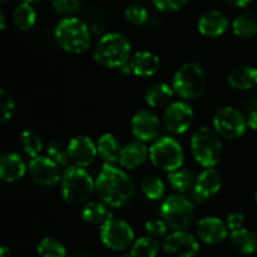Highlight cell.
Instances as JSON below:
<instances>
[{
    "label": "cell",
    "mask_w": 257,
    "mask_h": 257,
    "mask_svg": "<svg viewBox=\"0 0 257 257\" xmlns=\"http://www.w3.org/2000/svg\"><path fill=\"white\" fill-rule=\"evenodd\" d=\"M95 193L109 207H124L135 197L136 186L124 170L104 163L95 178Z\"/></svg>",
    "instance_id": "obj_1"
},
{
    "label": "cell",
    "mask_w": 257,
    "mask_h": 257,
    "mask_svg": "<svg viewBox=\"0 0 257 257\" xmlns=\"http://www.w3.org/2000/svg\"><path fill=\"white\" fill-rule=\"evenodd\" d=\"M132 58V44L120 33L104 34L95 44L93 59L107 69H120Z\"/></svg>",
    "instance_id": "obj_2"
},
{
    "label": "cell",
    "mask_w": 257,
    "mask_h": 257,
    "mask_svg": "<svg viewBox=\"0 0 257 257\" xmlns=\"http://www.w3.org/2000/svg\"><path fill=\"white\" fill-rule=\"evenodd\" d=\"M62 197L70 206H84L95 192V181L85 168L68 166L60 181Z\"/></svg>",
    "instance_id": "obj_3"
},
{
    "label": "cell",
    "mask_w": 257,
    "mask_h": 257,
    "mask_svg": "<svg viewBox=\"0 0 257 257\" xmlns=\"http://www.w3.org/2000/svg\"><path fill=\"white\" fill-rule=\"evenodd\" d=\"M54 37L59 47L70 54H82L92 45L88 25L75 17H65L57 24Z\"/></svg>",
    "instance_id": "obj_4"
},
{
    "label": "cell",
    "mask_w": 257,
    "mask_h": 257,
    "mask_svg": "<svg viewBox=\"0 0 257 257\" xmlns=\"http://www.w3.org/2000/svg\"><path fill=\"white\" fill-rule=\"evenodd\" d=\"M207 75L202 65L197 62H190L177 69L172 79V88L176 94L183 99L196 100L205 93Z\"/></svg>",
    "instance_id": "obj_5"
},
{
    "label": "cell",
    "mask_w": 257,
    "mask_h": 257,
    "mask_svg": "<svg viewBox=\"0 0 257 257\" xmlns=\"http://www.w3.org/2000/svg\"><path fill=\"white\" fill-rule=\"evenodd\" d=\"M191 152L198 165L203 168H215L222 156L220 136L210 127H200L191 137Z\"/></svg>",
    "instance_id": "obj_6"
},
{
    "label": "cell",
    "mask_w": 257,
    "mask_h": 257,
    "mask_svg": "<svg viewBox=\"0 0 257 257\" xmlns=\"http://www.w3.org/2000/svg\"><path fill=\"white\" fill-rule=\"evenodd\" d=\"M150 161L158 170L171 173L182 167L185 162V152L176 138L162 136L151 145Z\"/></svg>",
    "instance_id": "obj_7"
},
{
    "label": "cell",
    "mask_w": 257,
    "mask_h": 257,
    "mask_svg": "<svg viewBox=\"0 0 257 257\" xmlns=\"http://www.w3.org/2000/svg\"><path fill=\"white\" fill-rule=\"evenodd\" d=\"M161 218L172 231H186L195 217V206L182 195H171L161 205Z\"/></svg>",
    "instance_id": "obj_8"
},
{
    "label": "cell",
    "mask_w": 257,
    "mask_h": 257,
    "mask_svg": "<svg viewBox=\"0 0 257 257\" xmlns=\"http://www.w3.org/2000/svg\"><path fill=\"white\" fill-rule=\"evenodd\" d=\"M99 237L103 245L113 251H124L135 243V231L124 220L112 217L99 227Z\"/></svg>",
    "instance_id": "obj_9"
},
{
    "label": "cell",
    "mask_w": 257,
    "mask_h": 257,
    "mask_svg": "<svg viewBox=\"0 0 257 257\" xmlns=\"http://www.w3.org/2000/svg\"><path fill=\"white\" fill-rule=\"evenodd\" d=\"M213 130L223 140L235 141L242 137L247 130V118L233 107H222L215 113Z\"/></svg>",
    "instance_id": "obj_10"
},
{
    "label": "cell",
    "mask_w": 257,
    "mask_h": 257,
    "mask_svg": "<svg viewBox=\"0 0 257 257\" xmlns=\"http://www.w3.org/2000/svg\"><path fill=\"white\" fill-rule=\"evenodd\" d=\"M195 119L193 108L185 100L172 102L163 113L165 127L173 135H183L192 127Z\"/></svg>",
    "instance_id": "obj_11"
},
{
    "label": "cell",
    "mask_w": 257,
    "mask_h": 257,
    "mask_svg": "<svg viewBox=\"0 0 257 257\" xmlns=\"http://www.w3.org/2000/svg\"><path fill=\"white\" fill-rule=\"evenodd\" d=\"M28 173L37 185L43 187H52L62 181L60 166L48 156H38L28 163Z\"/></svg>",
    "instance_id": "obj_12"
},
{
    "label": "cell",
    "mask_w": 257,
    "mask_h": 257,
    "mask_svg": "<svg viewBox=\"0 0 257 257\" xmlns=\"http://www.w3.org/2000/svg\"><path fill=\"white\" fill-rule=\"evenodd\" d=\"M131 128L136 140L143 143H153L160 138L161 120L152 110L140 109L132 117Z\"/></svg>",
    "instance_id": "obj_13"
},
{
    "label": "cell",
    "mask_w": 257,
    "mask_h": 257,
    "mask_svg": "<svg viewBox=\"0 0 257 257\" xmlns=\"http://www.w3.org/2000/svg\"><path fill=\"white\" fill-rule=\"evenodd\" d=\"M162 248L171 257H195L200 251V242L187 231H173L165 237Z\"/></svg>",
    "instance_id": "obj_14"
},
{
    "label": "cell",
    "mask_w": 257,
    "mask_h": 257,
    "mask_svg": "<svg viewBox=\"0 0 257 257\" xmlns=\"http://www.w3.org/2000/svg\"><path fill=\"white\" fill-rule=\"evenodd\" d=\"M222 187V177L215 168H205L196 177L195 187L191 191V201L205 203L212 196L217 195Z\"/></svg>",
    "instance_id": "obj_15"
},
{
    "label": "cell",
    "mask_w": 257,
    "mask_h": 257,
    "mask_svg": "<svg viewBox=\"0 0 257 257\" xmlns=\"http://www.w3.org/2000/svg\"><path fill=\"white\" fill-rule=\"evenodd\" d=\"M68 152L73 165L87 168L94 162L98 156L97 143L88 136H74L68 142Z\"/></svg>",
    "instance_id": "obj_16"
},
{
    "label": "cell",
    "mask_w": 257,
    "mask_h": 257,
    "mask_svg": "<svg viewBox=\"0 0 257 257\" xmlns=\"http://www.w3.org/2000/svg\"><path fill=\"white\" fill-rule=\"evenodd\" d=\"M197 237L206 245H218L228 236V227L226 221L216 216H207L198 221Z\"/></svg>",
    "instance_id": "obj_17"
},
{
    "label": "cell",
    "mask_w": 257,
    "mask_h": 257,
    "mask_svg": "<svg viewBox=\"0 0 257 257\" xmlns=\"http://www.w3.org/2000/svg\"><path fill=\"white\" fill-rule=\"evenodd\" d=\"M230 28L227 15L221 10H208L203 13L197 23V29L203 37L217 38L225 34Z\"/></svg>",
    "instance_id": "obj_18"
},
{
    "label": "cell",
    "mask_w": 257,
    "mask_h": 257,
    "mask_svg": "<svg viewBox=\"0 0 257 257\" xmlns=\"http://www.w3.org/2000/svg\"><path fill=\"white\" fill-rule=\"evenodd\" d=\"M28 172V165L19 153L7 152L0 157V178L13 183L22 180Z\"/></svg>",
    "instance_id": "obj_19"
},
{
    "label": "cell",
    "mask_w": 257,
    "mask_h": 257,
    "mask_svg": "<svg viewBox=\"0 0 257 257\" xmlns=\"http://www.w3.org/2000/svg\"><path fill=\"white\" fill-rule=\"evenodd\" d=\"M147 160H150V148L146 146V143L132 141L123 146L118 163L124 170H136Z\"/></svg>",
    "instance_id": "obj_20"
},
{
    "label": "cell",
    "mask_w": 257,
    "mask_h": 257,
    "mask_svg": "<svg viewBox=\"0 0 257 257\" xmlns=\"http://www.w3.org/2000/svg\"><path fill=\"white\" fill-rule=\"evenodd\" d=\"M132 73L137 77L148 78L158 73L161 68V59L157 54L148 50H141L132 55L130 60Z\"/></svg>",
    "instance_id": "obj_21"
},
{
    "label": "cell",
    "mask_w": 257,
    "mask_h": 257,
    "mask_svg": "<svg viewBox=\"0 0 257 257\" xmlns=\"http://www.w3.org/2000/svg\"><path fill=\"white\" fill-rule=\"evenodd\" d=\"M228 85L235 90H248L257 85V68L251 65H238L227 77Z\"/></svg>",
    "instance_id": "obj_22"
},
{
    "label": "cell",
    "mask_w": 257,
    "mask_h": 257,
    "mask_svg": "<svg viewBox=\"0 0 257 257\" xmlns=\"http://www.w3.org/2000/svg\"><path fill=\"white\" fill-rule=\"evenodd\" d=\"M175 90H173L172 85L167 84V83H155V84L150 85L145 93L146 103L150 105L151 108H167L168 105L172 103L173 95H175Z\"/></svg>",
    "instance_id": "obj_23"
},
{
    "label": "cell",
    "mask_w": 257,
    "mask_h": 257,
    "mask_svg": "<svg viewBox=\"0 0 257 257\" xmlns=\"http://www.w3.org/2000/svg\"><path fill=\"white\" fill-rule=\"evenodd\" d=\"M122 148L119 140L112 133H104L97 141L98 156L108 165H114L119 162Z\"/></svg>",
    "instance_id": "obj_24"
},
{
    "label": "cell",
    "mask_w": 257,
    "mask_h": 257,
    "mask_svg": "<svg viewBox=\"0 0 257 257\" xmlns=\"http://www.w3.org/2000/svg\"><path fill=\"white\" fill-rule=\"evenodd\" d=\"M80 217L85 223L102 226L105 221L113 217L108 206L102 201H89L85 203L80 211Z\"/></svg>",
    "instance_id": "obj_25"
},
{
    "label": "cell",
    "mask_w": 257,
    "mask_h": 257,
    "mask_svg": "<svg viewBox=\"0 0 257 257\" xmlns=\"http://www.w3.org/2000/svg\"><path fill=\"white\" fill-rule=\"evenodd\" d=\"M230 243L233 250L242 255H251L257 251L256 233L246 227L232 231L230 235Z\"/></svg>",
    "instance_id": "obj_26"
},
{
    "label": "cell",
    "mask_w": 257,
    "mask_h": 257,
    "mask_svg": "<svg viewBox=\"0 0 257 257\" xmlns=\"http://www.w3.org/2000/svg\"><path fill=\"white\" fill-rule=\"evenodd\" d=\"M232 32L236 37L248 39L257 35V15L253 13H242L232 22Z\"/></svg>",
    "instance_id": "obj_27"
},
{
    "label": "cell",
    "mask_w": 257,
    "mask_h": 257,
    "mask_svg": "<svg viewBox=\"0 0 257 257\" xmlns=\"http://www.w3.org/2000/svg\"><path fill=\"white\" fill-rule=\"evenodd\" d=\"M13 23L20 32H28L37 23V13L32 4L22 3L13 12Z\"/></svg>",
    "instance_id": "obj_28"
},
{
    "label": "cell",
    "mask_w": 257,
    "mask_h": 257,
    "mask_svg": "<svg viewBox=\"0 0 257 257\" xmlns=\"http://www.w3.org/2000/svg\"><path fill=\"white\" fill-rule=\"evenodd\" d=\"M167 180L170 182L171 187L180 193L192 190L196 183V177L192 171L185 167H181L180 170H176L173 172L168 173Z\"/></svg>",
    "instance_id": "obj_29"
},
{
    "label": "cell",
    "mask_w": 257,
    "mask_h": 257,
    "mask_svg": "<svg viewBox=\"0 0 257 257\" xmlns=\"http://www.w3.org/2000/svg\"><path fill=\"white\" fill-rule=\"evenodd\" d=\"M160 252V242L157 238L143 236L137 238L131 247L132 257H157Z\"/></svg>",
    "instance_id": "obj_30"
},
{
    "label": "cell",
    "mask_w": 257,
    "mask_h": 257,
    "mask_svg": "<svg viewBox=\"0 0 257 257\" xmlns=\"http://www.w3.org/2000/svg\"><path fill=\"white\" fill-rule=\"evenodd\" d=\"M22 150L30 158H35L40 156L43 151L42 137L33 130H25L20 133L19 137Z\"/></svg>",
    "instance_id": "obj_31"
},
{
    "label": "cell",
    "mask_w": 257,
    "mask_h": 257,
    "mask_svg": "<svg viewBox=\"0 0 257 257\" xmlns=\"http://www.w3.org/2000/svg\"><path fill=\"white\" fill-rule=\"evenodd\" d=\"M141 188L143 195L151 201L162 200L166 192L165 182L156 175L146 176L141 183Z\"/></svg>",
    "instance_id": "obj_32"
},
{
    "label": "cell",
    "mask_w": 257,
    "mask_h": 257,
    "mask_svg": "<svg viewBox=\"0 0 257 257\" xmlns=\"http://www.w3.org/2000/svg\"><path fill=\"white\" fill-rule=\"evenodd\" d=\"M38 255L40 257H67V248L60 241L44 237L38 243Z\"/></svg>",
    "instance_id": "obj_33"
},
{
    "label": "cell",
    "mask_w": 257,
    "mask_h": 257,
    "mask_svg": "<svg viewBox=\"0 0 257 257\" xmlns=\"http://www.w3.org/2000/svg\"><path fill=\"white\" fill-rule=\"evenodd\" d=\"M47 156L52 158L55 163L60 167L67 168L69 163V152H68V145L63 143L59 140H52L47 146Z\"/></svg>",
    "instance_id": "obj_34"
},
{
    "label": "cell",
    "mask_w": 257,
    "mask_h": 257,
    "mask_svg": "<svg viewBox=\"0 0 257 257\" xmlns=\"http://www.w3.org/2000/svg\"><path fill=\"white\" fill-rule=\"evenodd\" d=\"M0 109H2V117H0L2 124L10 122L14 117L15 110H17L14 98L5 88L0 89Z\"/></svg>",
    "instance_id": "obj_35"
},
{
    "label": "cell",
    "mask_w": 257,
    "mask_h": 257,
    "mask_svg": "<svg viewBox=\"0 0 257 257\" xmlns=\"http://www.w3.org/2000/svg\"><path fill=\"white\" fill-rule=\"evenodd\" d=\"M124 17L128 23L140 27L148 20V12L145 7H141V5H130L125 9Z\"/></svg>",
    "instance_id": "obj_36"
},
{
    "label": "cell",
    "mask_w": 257,
    "mask_h": 257,
    "mask_svg": "<svg viewBox=\"0 0 257 257\" xmlns=\"http://www.w3.org/2000/svg\"><path fill=\"white\" fill-rule=\"evenodd\" d=\"M146 232L148 236L155 238H165L167 236L168 226L166 225L165 221L162 218H152L148 220L145 225Z\"/></svg>",
    "instance_id": "obj_37"
},
{
    "label": "cell",
    "mask_w": 257,
    "mask_h": 257,
    "mask_svg": "<svg viewBox=\"0 0 257 257\" xmlns=\"http://www.w3.org/2000/svg\"><path fill=\"white\" fill-rule=\"evenodd\" d=\"M52 4L58 14L68 15V17L80 9V0H52Z\"/></svg>",
    "instance_id": "obj_38"
},
{
    "label": "cell",
    "mask_w": 257,
    "mask_h": 257,
    "mask_svg": "<svg viewBox=\"0 0 257 257\" xmlns=\"http://www.w3.org/2000/svg\"><path fill=\"white\" fill-rule=\"evenodd\" d=\"M188 0H152L153 5L162 13H176L182 9Z\"/></svg>",
    "instance_id": "obj_39"
},
{
    "label": "cell",
    "mask_w": 257,
    "mask_h": 257,
    "mask_svg": "<svg viewBox=\"0 0 257 257\" xmlns=\"http://www.w3.org/2000/svg\"><path fill=\"white\" fill-rule=\"evenodd\" d=\"M245 215L241 212H232L226 217V225H227L228 230L232 231L240 230V228L245 227Z\"/></svg>",
    "instance_id": "obj_40"
},
{
    "label": "cell",
    "mask_w": 257,
    "mask_h": 257,
    "mask_svg": "<svg viewBox=\"0 0 257 257\" xmlns=\"http://www.w3.org/2000/svg\"><path fill=\"white\" fill-rule=\"evenodd\" d=\"M247 127L252 131H257V109L252 110L247 117Z\"/></svg>",
    "instance_id": "obj_41"
},
{
    "label": "cell",
    "mask_w": 257,
    "mask_h": 257,
    "mask_svg": "<svg viewBox=\"0 0 257 257\" xmlns=\"http://www.w3.org/2000/svg\"><path fill=\"white\" fill-rule=\"evenodd\" d=\"M252 0H226V3H228L230 5L235 8H245L247 7Z\"/></svg>",
    "instance_id": "obj_42"
},
{
    "label": "cell",
    "mask_w": 257,
    "mask_h": 257,
    "mask_svg": "<svg viewBox=\"0 0 257 257\" xmlns=\"http://www.w3.org/2000/svg\"><path fill=\"white\" fill-rule=\"evenodd\" d=\"M0 257H12V252L7 246H2L0 248Z\"/></svg>",
    "instance_id": "obj_43"
},
{
    "label": "cell",
    "mask_w": 257,
    "mask_h": 257,
    "mask_svg": "<svg viewBox=\"0 0 257 257\" xmlns=\"http://www.w3.org/2000/svg\"><path fill=\"white\" fill-rule=\"evenodd\" d=\"M7 27V20H5L4 13H0V30H5Z\"/></svg>",
    "instance_id": "obj_44"
},
{
    "label": "cell",
    "mask_w": 257,
    "mask_h": 257,
    "mask_svg": "<svg viewBox=\"0 0 257 257\" xmlns=\"http://www.w3.org/2000/svg\"><path fill=\"white\" fill-rule=\"evenodd\" d=\"M39 0H23V3H28V4H33V3H38Z\"/></svg>",
    "instance_id": "obj_45"
},
{
    "label": "cell",
    "mask_w": 257,
    "mask_h": 257,
    "mask_svg": "<svg viewBox=\"0 0 257 257\" xmlns=\"http://www.w3.org/2000/svg\"><path fill=\"white\" fill-rule=\"evenodd\" d=\"M70 257H88V256L83 255V253H74V255H72Z\"/></svg>",
    "instance_id": "obj_46"
},
{
    "label": "cell",
    "mask_w": 257,
    "mask_h": 257,
    "mask_svg": "<svg viewBox=\"0 0 257 257\" xmlns=\"http://www.w3.org/2000/svg\"><path fill=\"white\" fill-rule=\"evenodd\" d=\"M128 2H143V0H128Z\"/></svg>",
    "instance_id": "obj_47"
},
{
    "label": "cell",
    "mask_w": 257,
    "mask_h": 257,
    "mask_svg": "<svg viewBox=\"0 0 257 257\" xmlns=\"http://www.w3.org/2000/svg\"><path fill=\"white\" fill-rule=\"evenodd\" d=\"M255 201H256V203H257V191H256V193H255Z\"/></svg>",
    "instance_id": "obj_48"
},
{
    "label": "cell",
    "mask_w": 257,
    "mask_h": 257,
    "mask_svg": "<svg viewBox=\"0 0 257 257\" xmlns=\"http://www.w3.org/2000/svg\"><path fill=\"white\" fill-rule=\"evenodd\" d=\"M120 257H132L131 255H123V256H120Z\"/></svg>",
    "instance_id": "obj_49"
},
{
    "label": "cell",
    "mask_w": 257,
    "mask_h": 257,
    "mask_svg": "<svg viewBox=\"0 0 257 257\" xmlns=\"http://www.w3.org/2000/svg\"><path fill=\"white\" fill-rule=\"evenodd\" d=\"M5 2H7V0H2V3H5Z\"/></svg>",
    "instance_id": "obj_50"
}]
</instances>
